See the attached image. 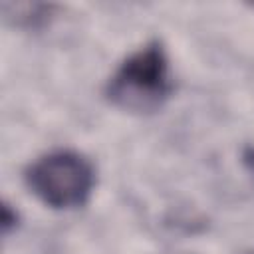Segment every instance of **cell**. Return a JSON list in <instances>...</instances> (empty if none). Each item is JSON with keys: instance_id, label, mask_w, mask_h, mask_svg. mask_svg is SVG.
<instances>
[{"instance_id": "obj_1", "label": "cell", "mask_w": 254, "mask_h": 254, "mask_svg": "<svg viewBox=\"0 0 254 254\" xmlns=\"http://www.w3.org/2000/svg\"><path fill=\"white\" fill-rule=\"evenodd\" d=\"M171 93V67L161 42H149L127 56L105 83L107 101L129 113L159 111Z\"/></svg>"}, {"instance_id": "obj_2", "label": "cell", "mask_w": 254, "mask_h": 254, "mask_svg": "<svg viewBox=\"0 0 254 254\" xmlns=\"http://www.w3.org/2000/svg\"><path fill=\"white\" fill-rule=\"evenodd\" d=\"M24 183L42 204L54 210H71L91 198L95 167L79 151L56 149L26 167Z\"/></svg>"}, {"instance_id": "obj_3", "label": "cell", "mask_w": 254, "mask_h": 254, "mask_svg": "<svg viewBox=\"0 0 254 254\" xmlns=\"http://www.w3.org/2000/svg\"><path fill=\"white\" fill-rule=\"evenodd\" d=\"M52 4H2L6 20H12L20 28H40L52 16Z\"/></svg>"}, {"instance_id": "obj_4", "label": "cell", "mask_w": 254, "mask_h": 254, "mask_svg": "<svg viewBox=\"0 0 254 254\" xmlns=\"http://www.w3.org/2000/svg\"><path fill=\"white\" fill-rule=\"evenodd\" d=\"M246 161H248V163H252V169H254V151H250V155L246 157Z\"/></svg>"}]
</instances>
